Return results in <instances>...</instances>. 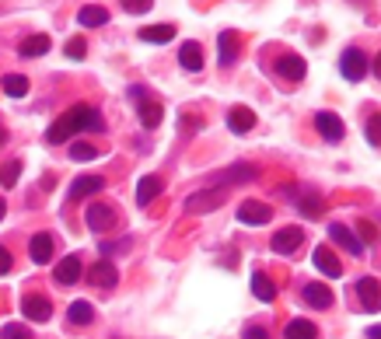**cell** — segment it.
Instances as JSON below:
<instances>
[{
  "label": "cell",
  "instance_id": "6da1fadb",
  "mask_svg": "<svg viewBox=\"0 0 381 339\" xmlns=\"http://www.w3.org/2000/svg\"><path fill=\"white\" fill-rule=\"evenodd\" d=\"M85 129L102 133V129H105V119H102V112H98L95 105L81 102V105H74L67 116H60L53 127L45 129V140H49V144H67L74 133H85Z\"/></svg>",
  "mask_w": 381,
  "mask_h": 339
},
{
  "label": "cell",
  "instance_id": "7a4b0ae2",
  "mask_svg": "<svg viewBox=\"0 0 381 339\" xmlns=\"http://www.w3.org/2000/svg\"><path fill=\"white\" fill-rule=\"evenodd\" d=\"M339 74L346 77V81H364L367 77V53L364 49H357V45H350V49H343V56H339Z\"/></svg>",
  "mask_w": 381,
  "mask_h": 339
},
{
  "label": "cell",
  "instance_id": "3957f363",
  "mask_svg": "<svg viewBox=\"0 0 381 339\" xmlns=\"http://www.w3.org/2000/svg\"><path fill=\"white\" fill-rule=\"evenodd\" d=\"M85 220H87V227H91L95 235H105V231L116 227V210H112L109 203H87Z\"/></svg>",
  "mask_w": 381,
  "mask_h": 339
},
{
  "label": "cell",
  "instance_id": "277c9868",
  "mask_svg": "<svg viewBox=\"0 0 381 339\" xmlns=\"http://www.w3.org/2000/svg\"><path fill=\"white\" fill-rule=\"evenodd\" d=\"M81 273H85L81 259H77V255H63V259H60V266L53 269V280H56L60 287H74V284L81 280Z\"/></svg>",
  "mask_w": 381,
  "mask_h": 339
},
{
  "label": "cell",
  "instance_id": "5b68a950",
  "mask_svg": "<svg viewBox=\"0 0 381 339\" xmlns=\"http://www.w3.org/2000/svg\"><path fill=\"white\" fill-rule=\"evenodd\" d=\"M102 189H105V178H102V175H81V178L67 189V200H70V203H81V200L102 193Z\"/></svg>",
  "mask_w": 381,
  "mask_h": 339
},
{
  "label": "cell",
  "instance_id": "8992f818",
  "mask_svg": "<svg viewBox=\"0 0 381 339\" xmlns=\"http://www.w3.org/2000/svg\"><path fill=\"white\" fill-rule=\"evenodd\" d=\"M301 242H304V231H301V227H284V231L273 235L269 249L277 255H294L297 249H301Z\"/></svg>",
  "mask_w": 381,
  "mask_h": 339
},
{
  "label": "cell",
  "instance_id": "52a82bcc",
  "mask_svg": "<svg viewBox=\"0 0 381 339\" xmlns=\"http://www.w3.org/2000/svg\"><path fill=\"white\" fill-rule=\"evenodd\" d=\"M329 238H333V242H336L346 255H360V252H364V242H360V238H357L346 224H339V220H336V224H329Z\"/></svg>",
  "mask_w": 381,
  "mask_h": 339
},
{
  "label": "cell",
  "instance_id": "ba28073f",
  "mask_svg": "<svg viewBox=\"0 0 381 339\" xmlns=\"http://www.w3.org/2000/svg\"><path fill=\"white\" fill-rule=\"evenodd\" d=\"M87 284H95V287H116L119 273H116V266L109 259H98L95 266H87Z\"/></svg>",
  "mask_w": 381,
  "mask_h": 339
},
{
  "label": "cell",
  "instance_id": "9c48e42d",
  "mask_svg": "<svg viewBox=\"0 0 381 339\" xmlns=\"http://www.w3.org/2000/svg\"><path fill=\"white\" fill-rule=\"evenodd\" d=\"M315 127H318V133H322L329 144H339V140L346 136V127H343V119H339L336 112H315Z\"/></svg>",
  "mask_w": 381,
  "mask_h": 339
},
{
  "label": "cell",
  "instance_id": "30bf717a",
  "mask_svg": "<svg viewBox=\"0 0 381 339\" xmlns=\"http://www.w3.org/2000/svg\"><path fill=\"white\" fill-rule=\"evenodd\" d=\"M21 315L32 318V322H49L53 304H49V297H43V294H28V297H21Z\"/></svg>",
  "mask_w": 381,
  "mask_h": 339
},
{
  "label": "cell",
  "instance_id": "8fae6325",
  "mask_svg": "<svg viewBox=\"0 0 381 339\" xmlns=\"http://www.w3.org/2000/svg\"><path fill=\"white\" fill-rule=\"evenodd\" d=\"M357 297H360L364 311H378V304H381L378 276H360V280H357Z\"/></svg>",
  "mask_w": 381,
  "mask_h": 339
},
{
  "label": "cell",
  "instance_id": "7c38bea8",
  "mask_svg": "<svg viewBox=\"0 0 381 339\" xmlns=\"http://www.w3.org/2000/svg\"><path fill=\"white\" fill-rule=\"evenodd\" d=\"M304 60L297 56V53H284L280 60H277V74L284 77V81H304Z\"/></svg>",
  "mask_w": 381,
  "mask_h": 339
},
{
  "label": "cell",
  "instance_id": "4fadbf2b",
  "mask_svg": "<svg viewBox=\"0 0 381 339\" xmlns=\"http://www.w3.org/2000/svg\"><path fill=\"white\" fill-rule=\"evenodd\" d=\"M301 297H304V304H311V308H318V311H326V308H333V291L326 287V284H304V291H301Z\"/></svg>",
  "mask_w": 381,
  "mask_h": 339
},
{
  "label": "cell",
  "instance_id": "5bb4252c",
  "mask_svg": "<svg viewBox=\"0 0 381 339\" xmlns=\"http://www.w3.org/2000/svg\"><path fill=\"white\" fill-rule=\"evenodd\" d=\"M178 63H182V70H189V74H200L203 70V45L196 43H182L178 49Z\"/></svg>",
  "mask_w": 381,
  "mask_h": 339
},
{
  "label": "cell",
  "instance_id": "9a60e30c",
  "mask_svg": "<svg viewBox=\"0 0 381 339\" xmlns=\"http://www.w3.org/2000/svg\"><path fill=\"white\" fill-rule=\"evenodd\" d=\"M161 193H165V182H161L158 175H144V178H140V185H136V203H140V207H147V203H154Z\"/></svg>",
  "mask_w": 381,
  "mask_h": 339
},
{
  "label": "cell",
  "instance_id": "2e32d148",
  "mask_svg": "<svg viewBox=\"0 0 381 339\" xmlns=\"http://www.w3.org/2000/svg\"><path fill=\"white\" fill-rule=\"evenodd\" d=\"M217 53H220V67H231V63L238 60V32L224 28V32L217 36Z\"/></svg>",
  "mask_w": 381,
  "mask_h": 339
},
{
  "label": "cell",
  "instance_id": "e0dca14e",
  "mask_svg": "<svg viewBox=\"0 0 381 339\" xmlns=\"http://www.w3.org/2000/svg\"><path fill=\"white\" fill-rule=\"evenodd\" d=\"M311 259H315V266L326 273V276H343V262H339V255H333V249H326V245H318L315 252H311Z\"/></svg>",
  "mask_w": 381,
  "mask_h": 339
},
{
  "label": "cell",
  "instance_id": "ac0fdd59",
  "mask_svg": "<svg viewBox=\"0 0 381 339\" xmlns=\"http://www.w3.org/2000/svg\"><path fill=\"white\" fill-rule=\"evenodd\" d=\"M227 127L235 129V133H249L255 127V112L249 105H231L227 109Z\"/></svg>",
  "mask_w": 381,
  "mask_h": 339
},
{
  "label": "cell",
  "instance_id": "d6986e66",
  "mask_svg": "<svg viewBox=\"0 0 381 339\" xmlns=\"http://www.w3.org/2000/svg\"><path fill=\"white\" fill-rule=\"evenodd\" d=\"M238 220H242V224H269V220H273V210H269L266 203H252V200H249V203L238 207Z\"/></svg>",
  "mask_w": 381,
  "mask_h": 339
},
{
  "label": "cell",
  "instance_id": "ffe728a7",
  "mask_svg": "<svg viewBox=\"0 0 381 339\" xmlns=\"http://www.w3.org/2000/svg\"><path fill=\"white\" fill-rule=\"evenodd\" d=\"M220 189H207V193H196V196H189V203H186V210L189 213H207L213 207H220Z\"/></svg>",
  "mask_w": 381,
  "mask_h": 339
},
{
  "label": "cell",
  "instance_id": "44dd1931",
  "mask_svg": "<svg viewBox=\"0 0 381 339\" xmlns=\"http://www.w3.org/2000/svg\"><path fill=\"white\" fill-rule=\"evenodd\" d=\"M28 259H32L36 266H45V262L53 259V238H49V235H36V238L28 242Z\"/></svg>",
  "mask_w": 381,
  "mask_h": 339
},
{
  "label": "cell",
  "instance_id": "7402d4cb",
  "mask_svg": "<svg viewBox=\"0 0 381 339\" xmlns=\"http://www.w3.org/2000/svg\"><path fill=\"white\" fill-rule=\"evenodd\" d=\"M252 294L262 301V304H273L277 301V284L269 280V273H252Z\"/></svg>",
  "mask_w": 381,
  "mask_h": 339
},
{
  "label": "cell",
  "instance_id": "603a6c76",
  "mask_svg": "<svg viewBox=\"0 0 381 339\" xmlns=\"http://www.w3.org/2000/svg\"><path fill=\"white\" fill-rule=\"evenodd\" d=\"M67 318H70V325H91L95 322V304L91 301H74Z\"/></svg>",
  "mask_w": 381,
  "mask_h": 339
},
{
  "label": "cell",
  "instance_id": "cb8c5ba5",
  "mask_svg": "<svg viewBox=\"0 0 381 339\" xmlns=\"http://www.w3.org/2000/svg\"><path fill=\"white\" fill-rule=\"evenodd\" d=\"M140 123L147 129H154V127H161V119H165V109L158 105V102H140Z\"/></svg>",
  "mask_w": 381,
  "mask_h": 339
},
{
  "label": "cell",
  "instance_id": "d4e9b609",
  "mask_svg": "<svg viewBox=\"0 0 381 339\" xmlns=\"http://www.w3.org/2000/svg\"><path fill=\"white\" fill-rule=\"evenodd\" d=\"M140 39H144V43H154V45H165L175 39V28H171V25H147V28L140 32Z\"/></svg>",
  "mask_w": 381,
  "mask_h": 339
},
{
  "label": "cell",
  "instance_id": "484cf974",
  "mask_svg": "<svg viewBox=\"0 0 381 339\" xmlns=\"http://www.w3.org/2000/svg\"><path fill=\"white\" fill-rule=\"evenodd\" d=\"M49 39H45V36H28V39H25V43L18 45V53H21V56H25V60H32V56H45V53H49Z\"/></svg>",
  "mask_w": 381,
  "mask_h": 339
},
{
  "label": "cell",
  "instance_id": "4316f807",
  "mask_svg": "<svg viewBox=\"0 0 381 339\" xmlns=\"http://www.w3.org/2000/svg\"><path fill=\"white\" fill-rule=\"evenodd\" d=\"M77 21H81V28H102V25L109 21V11L91 4V7H85V11L77 14Z\"/></svg>",
  "mask_w": 381,
  "mask_h": 339
},
{
  "label": "cell",
  "instance_id": "83f0119b",
  "mask_svg": "<svg viewBox=\"0 0 381 339\" xmlns=\"http://www.w3.org/2000/svg\"><path fill=\"white\" fill-rule=\"evenodd\" d=\"M318 336V329L308 322V318H294L291 325H287V333H284V339H315Z\"/></svg>",
  "mask_w": 381,
  "mask_h": 339
},
{
  "label": "cell",
  "instance_id": "f1b7e54d",
  "mask_svg": "<svg viewBox=\"0 0 381 339\" xmlns=\"http://www.w3.org/2000/svg\"><path fill=\"white\" fill-rule=\"evenodd\" d=\"M25 91H28V77H21V74H7L4 77V95L7 98H25Z\"/></svg>",
  "mask_w": 381,
  "mask_h": 339
},
{
  "label": "cell",
  "instance_id": "f546056e",
  "mask_svg": "<svg viewBox=\"0 0 381 339\" xmlns=\"http://www.w3.org/2000/svg\"><path fill=\"white\" fill-rule=\"evenodd\" d=\"M224 178H227V182H252V178H255V168H252V165H245V161H242V165H231Z\"/></svg>",
  "mask_w": 381,
  "mask_h": 339
},
{
  "label": "cell",
  "instance_id": "4dcf8cb0",
  "mask_svg": "<svg viewBox=\"0 0 381 339\" xmlns=\"http://www.w3.org/2000/svg\"><path fill=\"white\" fill-rule=\"evenodd\" d=\"M70 158H74V161H91V158H98V147L77 140V144H70Z\"/></svg>",
  "mask_w": 381,
  "mask_h": 339
},
{
  "label": "cell",
  "instance_id": "1f68e13d",
  "mask_svg": "<svg viewBox=\"0 0 381 339\" xmlns=\"http://www.w3.org/2000/svg\"><path fill=\"white\" fill-rule=\"evenodd\" d=\"M18 175H21V161H7V165L0 168V185L11 189V185L18 182Z\"/></svg>",
  "mask_w": 381,
  "mask_h": 339
},
{
  "label": "cell",
  "instance_id": "d6a6232c",
  "mask_svg": "<svg viewBox=\"0 0 381 339\" xmlns=\"http://www.w3.org/2000/svg\"><path fill=\"white\" fill-rule=\"evenodd\" d=\"M364 133H367V144H371V147H378L381 144V116H367Z\"/></svg>",
  "mask_w": 381,
  "mask_h": 339
},
{
  "label": "cell",
  "instance_id": "836d02e7",
  "mask_svg": "<svg viewBox=\"0 0 381 339\" xmlns=\"http://www.w3.org/2000/svg\"><path fill=\"white\" fill-rule=\"evenodd\" d=\"M0 339H32V333L25 325H4L0 329Z\"/></svg>",
  "mask_w": 381,
  "mask_h": 339
},
{
  "label": "cell",
  "instance_id": "e575fe53",
  "mask_svg": "<svg viewBox=\"0 0 381 339\" xmlns=\"http://www.w3.org/2000/svg\"><path fill=\"white\" fill-rule=\"evenodd\" d=\"M123 7H127V14H144L154 7V0H123Z\"/></svg>",
  "mask_w": 381,
  "mask_h": 339
},
{
  "label": "cell",
  "instance_id": "d590c367",
  "mask_svg": "<svg viewBox=\"0 0 381 339\" xmlns=\"http://www.w3.org/2000/svg\"><path fill=\"white\" fill-rule=\"evenodd\" d=\"M67 56L70 60H85V39H70L67 43Z\"/></svg>",
  "mask_w": 381,
  "mask_h": 339
},
{
  "label": "cell",
  "instance_id": "8d00e7d4",
  "mask_svg": "<svg viewBox=\"0 0 381 339\" xmlns=\"http://www.w3.org/2000/svg\"><path fill=\"white\" fill-rule=\"evenodd\" d=\"M242 339H269V333H266L262 325H245V333H242Z\"/></svg>",
  "mask_w": 381,
  "mask_h": 339
},
{
  "label": "cell",
  "instance_id": "74e56055",
  "mask_svg": "<svg viewBox=\"0 0 381 339\" xmlns=\"http://www.w3.org/2000/svg\"><path fill=\"white\" fill-rule=\"evenodd\" d=\"M11 266H14V259H11V252H7V245H0V276L11 273Z\"/></svg>",
  "mask_w": 381,
  "mask_h": 339
},
{
  "label": "cell",
  "instance_id": "f35d334b",
  "mask_svg": "<svg viewBox=\"0 0 381 339\" xmlns=\"http://www.w3.org/2000/svg\"><path fill=\"white\" fill-rule=\"evenodd\" d=\"M357 227H360V238H364V242H375V238H378V231H375V224H367V220H360Z\"/></svg>",
  "mask_w": 381,
  "mask_h": 339
},
{
  "label": "cell",
  "instance_id": "ab89813d",
  "mask_svg": "<svg viewBox=\"0 0 381 339\" xmlns=\"http://www.w3.org/2000/svg\"><path fill=\"white\" fill-rule=\"evenodd\" d=\"M129 95H133V98H136V102H147V87L133 85V87H129Z\"/></svg>",
  "mask_w": 381,
  "mask_h": 339
},
{
  "label": "cell",
  "instance_id": "60d3db41",
  "mask_svg": "<svg viewBox=\"0 0 381 339\" xmlns=\"http://www.w3.org/2000/svg\"><path fill=\"white\" fill-rule=\"evenodd\" d=\"M381 336V329H378V325H371V329H367V339H378Z\"/></svg>",
  "mask_w": 381,
  "mask_h": 339
},
{
  "label": "cell",
  "instance_id": "b9f144b4",
  "mask_svg": "<svg viewBox=\"0 0 381 339\" xmlns=\"http://www.w3.org/2000/svg\"><path fill=\"white\" fill-rule=\"evenodd\" d=\"M0 220H4V200H0Z\"/></svg>",
  "mask_w": 381,
  "mask_h": 339
},
{
  "label": "cell",
  "instance_id": "7bdbcfd3",
  "mask_svg": "<svg viewBox=\"0 0 381 339\" xmlns=\"http://www.w3.org/2000/svg\"><path fill=\"white\" fill-rule=\"evenodd\" d=\"M0 144H4V133H0Z\"/></svg>",
  "mask_w": 381,
  "mask_h": 339
}]
</instances>
